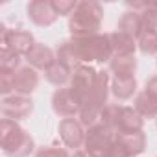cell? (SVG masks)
Returning a JSON list of instances; mask_svg holds the SVG:
<instances>
[{
    "mask_svg": "<svg viewBox=\"0 0 157 157\" xmlns=\"http://www.w3.org/2000/svg\"><path fill=\"white\" fill-rule=\"evenodd\" d=\"M2 150L10 157H26L33 150V139L15 124V120H2Z\"/></svg>",
    "mask_w": 157,
    "mask_h": 157,
    "instance_id": "6da1fadb",
    "label": "cell"
},
{
    "mask_svg": "<svg viewBox=\"0 0 157 157\" xmlns=\"http://www.w3.org/2000/svg\"><path fill=\"white\" fill-rule=\"evenodd\" d=\"M33 105H32V100H28L26 96H10V98H4L2 102V113L8 120H17V118H24L32 113Z\"/></svg>",
    "mask_w": 157,
    "mask_h": 157,
    "instance_id": "7a4b0ae2",
    "label": "cell"
},
{
    "mask_svg": "<svg viewBox=\"0 0 157 157\" xmlns=\"http://www.w3.org/2000/svg\"><path fill=\"white\" fill-rule=\"evenodd\" d=\"M52 104H54V111L63 117H72L78 111H82V104L78 102V98L74 96L70 89H59L54 94Z\"/></svg>",
    "mask_w": 157,
    "mask_h": 157,
    "instance_id": "3957f363",
    "label": "cell"
},
{
    "mask_svg": "<svg viewBox=\"0 0 157 157\" xmlns=\"http://www.w3.org/2000/svg\"><path fill=\"white\" fill-rule=\"evenodd\" d=\"M13 78V91L15 93H21V94H28L32 93L35 87H37V82H39V78L35 74L33 68H21L17 72L11 74Z\"/></svg>",
    "mask_w": 157,
    "mask_h": 157,
    "instance_id": "277c9868",
    "label": "cell"
},
{
    "mask_svg": "<svg viewBox=\"0 0 157 157\" xmlns=\"http://www.w3.org/2000/svg\"><path fill=\"white\" fill-rule=\"evenodd\" d=\"M59 133H61V139L65 140V144L70 148H78L83 140V129L74 118H65L59 124Z\"/></svg>",
    "mask_w": 157,
    "mask_h": 157,
    "instance_id": "5b68a950",
    "label": "cell"
},
{
    "mask_svg": "<svg viewBox=\"0 0 157 157\" xmlns=\"http://www.w3.org/2000/svg\"><path fill=\"white\" fill-rule=\"evenodd\" d=\"M28 61L33 63L35 67H39V68H46V70L56 63V61L52 59V52H50V48L41 46V44H35V46L28 52Z\"/></svg>",
    "mask_w": 157,
    "mask_h": 157,
    "instance_id": "8992f818",
    "label": "cell"
},
{
    "mask_svg": "<svg viewBox=\"0 0 157 157\" xmlns=\"http://www.w3.org/2000/svg\"><path fill=\"white\" fill-rule=\"evenodd\" d=\"M135 111L140 115V117H155L157 115V98L151 96L150 93H140L137 96V102H135Z\"/></svg>",
    "mask_w": 157,
    "mask_h": 157,
    "instance_id": "52a82bcc",
    "label": "cell"
},
{
    "mask_svg": "<svg viewBox=\"0 0 157 157\" xmlns=\"http://www.w3.org/2000/svg\"><path fill=\"white\" fill-rule=\"evenodd\" d=\"M135 87H137V83H135V78L133 76H117L115 78L113 91H115L117 98L126 100V98H129L135 93Z\"/></svg>",
    "mask_w": 157,
    "mask_h": 157,
    "instance_id": "ba28073f",
    "label": "cell"
},
{
    "mask_svg": "<svg viewBox=\"0 0 157 157\" xmlns=\"http://www.w3.org/2000/svg\"><path fill=\"white\" fill-rule=\"evenodd\" d=\"M68 67L63 65L61 61H56L48 70H46V78H48V82L56 83V85H63L67 80H68Z\"/></svg>",
    "mask_w": 157,
    "mask_h": 157,
    "instance_id": "9c48e42d",
    "label": "cell"
},
{
    "mask_svg": "<svg viewBox=\"0 0 157 157\" xmlns=\"http://www.w3.org/2000/svg\"><path fill=\"white\" fill-rule=\"evenodd\" d=\"M11 35V48H13V52L17 50V52H30L32 48H33V44H32V35H28V33H22V32H19V33H10Z\"/></svg>",
    "mask_w": 157,
    "mask_h": 157,
    "instance_id": "30bf717a",
    "label": "cell"
},
{
    "mask_svg": "<svg viewBox=\"0 0 157 157\" xmlns=\"http://www.w3.org/2000/svg\"><path fill=\"white\" fill-rule=\"evenodd\" d=\"M140 48H142L144 54H153V52H157V33L150 32L148 37L142 39V46H140Z\"/></svg>",
    "mask_w": 157,
    "mask_h": 157,
    "instance_id": "8fae6325",
    "label": "cell"
},
{
    "mask_svg": "<svg viewBox=\"0 0 157 157\" xmlns=\"http://www.w3.org/2000/svg\"><path fill=\"white\" fill-rule=\"evenodd\" d=\"M35 157H68L65 150L59 148H41Z\"/></svg>",
    "mask_w": 157,
    "mask_h": 157,
    "instance_id": "7c38bea8",
    "label": "cell"
},
{
    "mask_svg": "<svg viewBox=\"0 0 157 157\" xmlns=\"http://www.w3.org/2000/svg\"><path fill=\"white\" fill-rule=\"evenodd\" d=\"M146 93H150L151 96L157 98V78H151V80L146 83Z\"/></svg>",
    "mask_w": 157,
    "mask_h": 157,
    "instance_id": "4fadbf2b",
    "label": "cell"
},
{
    "mask_svg": "<svg viewBox=\"0 0 157 157\" xmlns=\"http://www.w3.org/2000/svg\"><path fill=\"white\" fill-rule=\"evenodd\" d=\"M74 157H87V155H85L83 151H76V153H74Z\"/></svg>",
    "mask_w": 157,
    "mask_h": 157,
    "instance_id": "5bb4252c",
    "label": "cell"
}]
</instances>
